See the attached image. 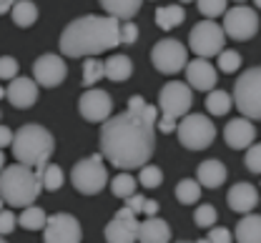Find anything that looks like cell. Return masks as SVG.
Returning <instances> with one entry per match:
<instances>
[{
  "label": "cell",
  "instance_id": "10",
  "mask_svg": "<svg viewBox=\"0 0 261 243\" xmlns=\"http://www.w3.org/2000/svg\"><path fill=\"white\" fill-rule=\"evenodd\" d=\"M224 35L233 40H249L259 33V15L249 5H233L224 13Z\"/></svg>",
  "mask_w": 261,
  "mask_h": 243
},
{
  "label": "cell",
  "instance_id": "35",
  "mask_svg": "<svg viewBox=\"0 0 261 243\" xmlns=\"http://www.w3.org/2000/svg\"><path fill=\"white\" fill-rule=\"evenodd\" d=\"M216 218H219V213H216V208H214V206H208V203L198 206V208H196V213H194L196 226H201V228H214Z\"/></svg>",
  "mask_w": 261,
  "mask_h": 243
},
{
  "label": "cell",
  "instance_id": "16",
  "mask_svg": "<svg viewBox=\"0 0 261 243\" xmlns=\"http://www.w3.org/2000/svg\"><path fill=\"white\" fill-rule=\"evenodd\" d=\"M186 85L201 90V93H211L216 90V83H219V73L214 70V66L203 58H196L191 63H186Z\"/></svg>",
  "mask_w": 261,
  "mask_h": 243
},
{
  "label": "cell",
  "instance_id": "20",
  "mask_svg": "<svg viewBox=\"0 0 261 243\" xmlns=\"http://www.w3.org/2000/svg\"><path fill=\"white\" fill-rule=\"evenodd\" d=\"M171 241V228L168 223L153 216V218H146L143 223H138V238L136 243H168Z\"/></svg>",
  "mask_w": 261,
  "mask_h": 243
},
{
  "label": "cell",
  "instance_id": "42",
  "mask_svg": "<svg viewBox=\"0 0 261 243\" xmlns=\"http://www.w3.org/2000/svg\"><path fill=\"white\" fill-rule=\"evenodd\" d=\"M143 203H146V198L138 196V193H133V196L126 198V208H130L133 213H141V210H143Z\"/></svg>",
  "mask_w": 261,
  "mask_h": 243
},
{
  "label": "cell",
  "instance_id": "27",
  "mask_svg": "<svg viewBox=\"0 0 261 243\" xmlns=\"http://www.w3.org/2000/svg\"><path fill=\"white\" fill-rule=\"evenodd\" d=\"M48 223V216L43 208H35V206H28L23 208L20 218H18V226H23L25 231H43Z\"/></svg>",
  "mask_w": 261,
  "mask_h": 243
},
{
  "label": "cell",
  "instance_id": "25",
  "mask_svg": "<svg viewBox=\"0 0 261 243\" xmlns=\"http://www.w3.org/2000/svg\"><path fill=\"white\" fill-rule=\"evenodd\" d=\"M184 18H186L184 5H161V8H156V23L163 31H171V28L181 25Z\"/></svg>",
  "mask_w": 261,
  "mask_h": 243
},
{
  "label": "cell",
  "instance_id": "46",
  "mask_svg": "<svg viewBox=\"0 0 261 243\" xmlns=\"http://www.w3.org/2000/svg\"><path fill=\"white\" fill-rule=\"evenodd\" d=\"M8 10H13V3L10 0H0V15L8 13Z\"/></svg>",
  "mask_w": 261,
  "mask_h": 243
},
{
  "label": "cell",
  "instance_id": "32",
  "mask_svg": "<svg viewBox=\"0 0 261 243\" xmlns=\"http://www.w3.org/2000/svg\"><path fill=\"white\" fill-rule=\"evenodd\" d=\"M40 183H43V188L45 191H58L61 186H63V171L58 168V166H53V163H48L43 171H40Z\"/></svg>",
  "mask_w": 261,
  "mask_h": 243
},
{
  "label": "cell",
  "instance_id": "33",
  "mask_svg": "<svg viewBox=\"0 0 261 243\" xmlns=\"http://www.w3.org/2000/svg\"><path fill=\"white\" fill-rule=\"evenodd\" d=\"M136 183H141V186H146V188H159L163 183V171L156 168V166H143V168H138Z\"/></svg>",
  "mask_w": 261,
  "mask_h": 243
},
{
  "label": "cell",
  "instance_id": "30",
  "mask_svg": "<svg viewBox=\"0 0 261 243\" xmlns=\"http://www.w3.org/2000/svg\"><path fill=\"white\" fill-rule=\"evenodd\" d=\"M100 78H106L103 60H98V58H86V63H83V85H86V88H93Z\"/></svg>",
  "mask_w": 261,
  "mask_h": 243
},
{
  "label": "cell",
  "instance_id": "53",
  "mask_svg": "<svg viewBox=\"0 0 261 243\" xmlns=\"http://www.w3.org/2000/svg\"><path fill=\"white\" fill-rule=\"evenodd\" d=\"M0 243H5V241H3V236H0Z\"/></svg>",
  "mask_w": 261,
  "mask_h": 243
},
{
  "label": "cell",
  "instance_id": "51",
  "mask_svg": "<svg viewBox=\"0 0 261 243\" xmlns=\"http://www.w3.org/2000/svg\"><path fill=\"white\" fill-rule=\"evenodd\" d=\"M196 243H208V241H206V238H201V241H196Z\"/></svg>",
  "mask_w": 261,
  "mask_h": 243
},
{
  "label": "cell",
  "instance_id": "13",
  "mask_svg": "<svg viewBox=\"0 0 261 243\" xmlns=\"http://www.w3.org/2000/svg\"><path fill=\"white\" fill-rule=\"evenodd\" d=\"M78 110H81V115H83L86 120H91V123H106V120L111 118V113H113V101H111V96H108L106 90L88 88V90L81 96V101H78Z\"/></svg>",
  "mask_w": 261,
  "mask_h": 243
},
{
  "label": "cell",
  "instance_id": "43",
  "mask_svg": "<svg viewBox=\"0 0 261 243\" xmlns=\"http://www.w3.org/2000/svg\"><path fill=\"white\" fill-rule=\"evenodd\" d=\"M156 126H159V131H161V133H173V128H176L178 123H176L173 118H166V115H161Z\"/></svg>",
  "mask_w": 261,
  "mask_h": 243
},
{
  "label": "cell",
  "instance_id": "41",
  "mask_svg": "<svg viewBox=\"0 0 261 243\" xmlns=\"http://www.w3.org/2000/svg\"><path fill=\"white\" fill-rule=\"evenodd\" d=\"M208 243H231V231L224 228V226H214L211 231H208Z\"/></svg>",
  "mask_w": 261,
  "mask_h": 243
},
{
  "label": "cell",
  "instance_id": "1",
  "mask_svg": "<svg viewBox=\"0 0 261 243\" xmlns=\"http://www.w3.org/2000/svg\"><path fill=\"white\" fill-rule=\"evenodd\" d=\"M156 148L153 126L133 113H121L100 126V156L121 171L143 168Z\"/></svg>",
  "mask_w": 261,
  "mask_h": 243
},
{
  "label": "cell",
  "instance_id": "44",
  "mask_svg": "<svg viewBox=\"0 0 261 243\" xmlns=\"http://www.w3.org/2000/svg\"><path fill=\"white\" fill-rule=\"evenodd\" d=\"M8 145H13V131L8 126H0V150Z\"/></svg>",
  "mask_w": 261,
  "mask_h": 243
},
{
  "label": "cell",
  "instance_id": "49",
  "mask_svg": "<svg viewBox=\"0 0 261 243\" xmlns=\"http://www.w3.org/2000/svg\"><path fill=\"white\" fill-rule=\"evenodd\" d=\"M254 5H256V8H259V10H261V0H256V3H254Z\"/></svg>",
  "mask_w": 261,
  "mask_h": 243
},
{
  "label": "cell",
  "instance_id": "23",
  "mask_svg": "<svg viewBox=\"0 0 261 243\" xmlns=\"http://www.w3.org/2000/svg\"><path fill=\"white\" fill-rule=\"evenodd\" d=\"M100 5H103L106 15L108 18H116L118 23L121 20H130L141 10V3L138 0H103Z\"/></svg>",
  "mask_w": 261,
  "mask_h": 243
},
{
  "label": "cell",
  "instance_id": "45",
  "mask_svg": "<svg viewBox=\"0 0 261 243\" xmlns=\"http://www.w3.org/2000/svg\"><path fill=\"white\" fill-rule=\"evenodd\" d=\"M143 213H146L148 218H153V216L159 213V201H148V198H146V203H143Z\"/></svg>",
  "mask_w": 261,
  "mask_h": 243
},
{
  "label": "cell",
  "instance_id": "31",
  "mask_svg": "<svg viewBox=\"0 0 261 243\" xmlns=\"http://www.w3.org/2000/svg\"><path fill=\"white\" fill-rule=\"evenodd\" d=\"M136 178L130 173H121V175H116L113 178V183H111V191H113V196H118V198H128V196H133L136 193Z\"/></svg>",
  "mask_w": 261,
  "mask_h": 243
},
{
  "label": "cell",
  "instance_id": "38",
  "mask_svg": "<svg viewBox=\"0 0 261 243\" xmlns=\"http://www.w3.org/2000/svg\"><path fill=\"white\" fill-rule=\"evenodd\" d=\"M18 78V60L10 55H0V80H13Z\"/></svg>",
  "mask_w": 261,
  "mask_h": 243
},
{
  "label": "cell",
  "instance_id": "6",
  "mask_svg": "<svg viewBox=\"0 0 261 243\" xmlns=\"http://www.w3.org/2000/svg\"><path fill=\"white\" fill-rule=\"evenodd\" d=\"M70 180H73V188L83 196H96L100 193L106 186H108V171H106V163H103V156L93 153L83 161H78L70 171Z\"/></svg>",
  "mask_w": 261,
  "mask_h": 243
},
{
  "label": "cell",
  "instance_id": "18",
  "mask_svg": "<svg viewBox=\"0 0 261 243\" xmlns=\"http://www.w3.org/2000/svg\"><path fill=\"white\" fill-rule=\"evenodd\" d=\"M5 98L15 105V108H20V110H23V108H31V105L38 101V85H35L33 78L18 75V78H13V80L8 83Z\"/></svg>",
  "mask_w": 261,
  "mask_h": 243
},
{
  "label": "cell",
  "instance_id": "9",
  "mask_svg": "<svg viewBox=\"0 0 261 243\" xmlns=\"http://www.w3.org/2000/svg\"><path fill=\"white\" fill-rule=\"evenodd\" d=\"M224 43H226V35L221 31L219 23L214 20H203V23H196L189 33V45L198 58H211V55H219L224 50Z\"/></svg>",
  "mask_w": 261,
  "mask_h": 243
},
{
  "label": "cell",
  "instance_id": "54",
  "mask_svg": "<svg viewBox=\"0 0 261 243\" xmlns=\"http://www.w3.org/2000/svg\"><path fill=\"white\" fill-rule=\"evenodd\" d=\"M259 203H261V196H259Z\"/></svg>",
  "mask_w": 261,
  "mask_h": 243
},
{
  "label": "cell",
  "instance_id": "15",
  "mask_svg": "<svg viewBox=\"0 0 261 243\" xmlns=\"http://www.w3.org/2000/svg\"><path fill=\"white\" fill-rule=\"evenodd\" d=\"M138 238V221L130 208H123L116 213V218L106 226V243H136Z\"/></svg>",
  "mask_w": 261,
  "mask_h": 243
},
{
  "label": "cell",
  "instance_id": "34",
  "mask_svg": "<svg viewBox=\"0 0 261 243\" xmlns=\"http://www.w3.org/2000/svg\"><path fill=\"white\" fill-rule=\"evenodd\" d=\"M226 10H228L226 0H201L198 3V13L206 15V20H214V18L224 15Z\"/></svg>",
  "mask_w": 261,
  "mask_h": 243
},
{
  "label": "cell",
  "instance_id": "2",
  "mask_svg": "<svg viewBox=\"0 0 261 243\" xmlns=\"http://www.w3.org/2000/svg\"><path fill=\"white\" fill-rule=\"evenodd\" d=\"M121 23L108 15H83L65 25L61 33V53L68 58H96L121 45Z\"/></svg>",
  "mask_w": 261,
  "mask_h": 243
},
{
  "label": "cell",
  "instance_id": "21",
  "mask_svg": "<svg viewBox=\"0 0 261 243\" xmlns=\"http://www.w3.org/2000/svg\"><path fill=\"white\" fill-rule=\"evenodd\" d=\"M224 180H226V166H224L221 161H216V158L203 161V163L198 166V171H196V183H198V186L219 188V186H224Z\"/></svg>",
  "mask_w": 261,
  "mask_h": 243
},
{
  "label": "cell",
  "instance_id": "14",
  "mask_svg": "<svg viewBox=\"0 0 261 243\" xmlns=\"http://www.w3.org/2000/svg\"><path fill=\"white\" fill-rule=\"evenodd\" d=\"M68 75L63 58L61 55H53V53H45L40 55L35 63H33V80L35 85H43V88H56L61 85Z\"/></svg>",
  "mask_w": 261,
  "mask_h": 243
},
{
  "label": "cell",
  "instance_id": "39",
  "mask_svg": "<svg viewBox=\"0 0 261 243\" xmlns=\"http://www.w3.org/2000/svg\"><path fill=\"white\" fill-rule=\"evenodd\" d=\"M118 38H121V45H133V43L138 40V28H136V23H121Z\"/></svg>",
  "mask_w": 261,
  "mask_h": 243
},
{
  "label": "cell",
  "instance_id": "37",
  "mask_svg": "<svg viewBox=\"0 0 261 243\" xmlns=\"http://www.w3.org/2000/svg\"><path fill=\"white\" fill-rule=\"evenodd\" d=\"M246 168L251 173H261V143H254L251 148H246V158H244Z\"/></svg>",
  "mask_w": 261,
  "mask_h": 243
},
{
  "label": "cell",
  "instance_id": "3",
  "mask_svg": "<svg viewBox=\"0 0 261 243\" xmlns=\"http://www.w3.org/2000/svg\"><path fill=\"white\" fill-rule=\"evenodd\" d=\"M53 150H56V140L50 136V131L38 123H25L23 128L13 133V156L25 168L40 173L48 166Z\"/></svg>",
  "mask_w": 261,
  "mask_h": 243
},
{
  "label": "cell",
  "instance_id": "7",
  "mask_svg": "<svg viewBox=\"0 0 261 243\" xmlns=\"http://www.w3.org/2000/svg\"><path fill=\"white\" fill-rule=\"evenodd\" d=\"M176 133H178V140H181L184 148H189V150H203L216 138V126L203 113H189L176 126Z\"/></svg>",
  "mask_w": 261,
  "mask_h": 243
},
{
  "label": "cell",
  "instance_id": "29",
  "mask_svg": "<svg viewBox=\"0 0 261 243\" xmlns=\"http://www.w3.org/2000/svg\"><path fill=\"white\" fill-rule=\"evenodd\" d=\"M176 198H178V203L191 206V203H196V201L201 198V186L196 183L194 178H184V180H178V186H176Z\"/></svg>",
  "mask_w": 261,
  "mask_h": 243
},
{
  "label": "cell",
  "instance_id": "52",
  "mask_svg": "<svg viewBox=\"0 0 261 243\" xmlns=\"http://www.w3.org/2000/svg\"><path fill=\"white\" fill-rule=\"evenodd\" d=\"M178 243H191V241H178ZM194 243H196V241H194Z\"/></svg>",
  "mask_w": 261,
  "mask_h": 243
},
{
  "label": "cell",
  "instance_id": "12",
  "mask_svg": "<svg viewBox=\"0 0 261 243\" xmlns=\"http://www.w3.org/2000/svg\"><path fill=\"white\" fill-rule=\"evenodd\" d=\"M81 238H83L81 223L70 213L50 216L43 228V243H81Z\"/></svg>",
  "mask_w": 261,
  "mask_h": 243
},
{
  "label": "cell",
  "instance_id": "47",
  "mask_svg": "<svg viewBox=\"0 0 261 243\" xmlns=\"http://www.w3.org/2000/svg\"><path fill=\"white\" fill-rule=\"evenodd\" d=\"M3 163H5V156H3V150H0V171H3Z\"/></svg>",
  "mask_w": 261,
  "mask_h": 243
},
{
  "label": "cell",
  "instance_id": "40",
  "mask_svg": "<svg viewBox=\"0 0 261 243\" xmlns=\"http://www.w3.org/2000/svg\"><path fill=\"white\" fill-rule=\"evenodd\" d=\"M18 226V218L13 216V210L3 208L0 210V236H5V233H13V228Z\"/></svg>",
  "mask_w": 261,
  "mask_h": 243
},
{
  "label": "cell",
  "instance_id": "26",
  "mask_svg": "<svg viewBox=\"0 0 261 243\" xmlns=\"http://www.w3.org/2000/svg\"><path fill=\"white\" fill-rule=\"evenodd\" d=\"M10 15H13V23H15L18 28H31L33 23L38 20V8H35V3L20 0V3L13 5Z\"/></svg>",
  "mask_w": 261,
  "mask_h": 243
},
{
  "label": "cell",
  "instance_id": "19",
  "mask_svg": "<svg viewBox=\"0 0 261 243\" xmlns=\"http://www.w3.org/2000/svg\"><path fill=\"white\" fill-rule=\"evenodd\" d=\"M226 203L231 210H236V213H251L254 206H259V191L251 186V183H233L231 188H228L226 193Z\"/></svg>",
  "mask_w": 261,
  "mask_h": 243
},
{
  "label": "cell",
  "instance_id": "8",
  "mask_svg": "<svg viewBox=\"0 0 261 243\" xmlns=\"http://www.w3.org/2000/svg\"><path fill=\"white\" fill-rule=\"evenodd\" d=\"M151 63L163 75H176L189 63V48L176 38H163L151 50Z\"/></svg>",
  "mask_w": 261,
  "mask_h": 243
},
{
  "label": "cell",
  "instance_id": "48",
  "mask_svg": "<svg viewBox=\"0 0 261 243\" xmlns=\"http://www.w3.org/2000/svg\"><path fill=\"white\" fill-rule=\"evenodd\" d=\"M3 98H5V88L0 85V101H3Z\"/></svg>",
  "mask_w": 261,
  "mask_h": 243
},
{
  "label": "cell",
  "instance_id": "5",
  "mask_svg": "<svg viewBox=\"0 0 261 243\" xmlns=\"http://www.w3.org/2000/svg\"><path fill=\"white\" fill-rule=\"evenodd\" d=\"M233 105L241 110V118L261 120V68H249L233 83Z\"/></svg>",
  "mask_w": 261,
  "mask_h": 243
},
{
  "label": "cell",
  "instance_id": "4",
  "mask_svg": "<svg viewBox=\"0 0 261 243\" xmlns=\"http://www.w3.org/2000/svg\"><path fill=\"white\" fill-rule=\"evenodd\" d=\"M40 191H43L40 173L33 171V168L13 163V166L0 171V196H3V203H8L13 208H28L33 201L40 196Z\"/></svg>",
  "mask_w": 261,
  "mask_h": 243
},
{
  "label": "cell",
  "instance_id": "11",
  "mask_svg": "<svg viewBox=\"0 0 261 243\" xmlns=\"http://www.w3.org/2000/svg\"><path fill=\"white\" fill-rule=\"evenodd\" d=\"M191 103H194V93H191V88L186 83H176V80L173 83H166L161 88V93H159V108H161V113L166 118H173V120L189 115Z\"/></svg>",
  "mask_w": 261,
  "mask_h": 243
},
{
  "label": "cell",
  "instance_id": "28",
  "mask_svg": "<svg viewBox=\"0 0 261 243\" xmlns=\"http://www.w3.org/2000/svg\"><path fill=\"white\" fill-rule=\"evenodd\" d=\"M231 105H233V101H231V96L226 90H211L206 96V110L211 115H226L231 110Z\"/></svg>",
  "mask_w": 261,
  "mask_h": 243
},
{
  "label": "cell",
  "instance_id": "50",
  "mask_svg": "<svg viewBox=\"0 0 261 243\" xmlns=\"http://www.w3.org/2000/svg\"><path fill=\"white\" fill-rule=\"evenodd\" d=\"M3 206H5V203H3V196H0V210H3Z\"/></svg>",
  "mask_w": 261,
  "mask_h": 243
},
{
  "label": "cell",
  "instance_id": "24",
  "mask_svg": "<svg viewBox=\"0 0 261 243\" xmlns=\"http://www.w3.org/2000/svg\"><path fill=\"white\" fill-rule=\"evenodd\" d=\"M103 68H106V78L116 83H123L133 75V63L128 55H111L108 60H103Z\"/></svg>",
  "mask_w": 261,
  "mask_h": 243
},
{
  "label": "cell",
  "instance_id": "36",
  "mask_svg": "<svg viewBox=\"0 0 261 243\" xmlns=\"http://www.w3.org/2000/svg\"><path fill=\"white\" fill-rule=\"evenodd\" d=\"M219 68L224 70V73H233V70L241 68V55L236 53V50H221L219 53Z\"/></svg>",
  "mask_w": 261,
  "mask_h": 243
},
{
  "label": "cell",
  "instance_id": "22",
  "mask_svg": "<svg viewBox=\"0 0 261 243\" xmlns=\"http://www.w3.org/2000/svg\"><path fill=\"white\" fill-rule=\"evenodd\" d=\"M236 241L239 243H261V216L256 213H246L239 223H236Z\"/></svg>",
  "mask_w": 261,
  "mask_h": 243
},
{
  "label": "cell",
  "instance_id": "17",
  "mask_svg": "<svg viewBox=\"0 0 261 243\" xmlns=\"http://www.w3.org/2000/svg\"><path fill=\"white\" fill-rule=\"evenodd\" d=\"M254 138H256V128L246 118H233L224 128V140H226V145L231 150H246V148H251Z\"/></svg>",
  "mask_w": 261,
  "mask_h": 243
}]
</instances>
